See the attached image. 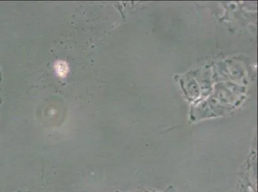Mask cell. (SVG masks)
<instances>
[{"mask_svg":"<svg viewBox=\"0 0 258 192\" xmlns=\"http://www.w3.org/2000/svg\"><path fill=\"white\" fill-rule=\"evenodd\" d=\"M229 192H235L234 191H229Z\"/></svg>","mask_w":258,"mask_h":192,"instance_id":"cell-5","label":"cell"},{"mask_svg":"<svg viewBox=\"0 0 258 192\" xmlns=\"http://www.w3.org/2000/svg\"><path fill=\"white\" fill-rule=\"evenodd\" d=\"M55 68L58 76L62 77V78L67 76L69 68V65L64 61H58L55 65Z\"/></svg>","mask_w":258,"mask_h":192,"instance_id":"cell-2","label":"cell"},{"mask_svg":"<svg viewBox=\"0 0 258 192\" xmlns=\"http://www.w3.org/2000/svg\"><path fill=\"white\" fill-rule=\"evenodd\" d=\"M130 192H160L157 191L156 189H154L153 188H141L139 189H136V190H134L133 191Z\"/></svg>","mask_w":258,"mask_h":192,"instance_id":"cell-3","label":"cell"},{"mask_svg":"<svg viewBox=\"0 0 258 192\" xmlns=\"http://www.w3.org/2000/svg\"><path fill=\"white\" fill-rule=\"evenodd\" d=\"M163 192H179V191L177 190V189L175 188V187H173L172 186V185H170V186H168L167 188H166L165 190H164Z\"/></svg>","mask_w":258,"mask_h":192,"instance_id":"cell-4","label":"cell"},{"mask_svg":"<svg viewBox=\"0 0 258 192\" xmlns=\"http://www.w3.org/2000/svg\"><path fill=\"white\" fill-rule=\"evenodd\" d=\"M241 173L244 184L247 186L252 192H256L257 186V158L256 153L252 152L248 156L247 161L243 166Z\"/></svg>","mask_w":258,"mask_h":192,"instance_id":"cell-1","label":"cell"}]
</instances>
